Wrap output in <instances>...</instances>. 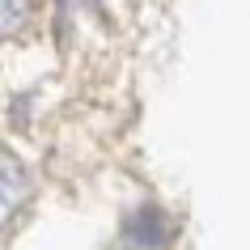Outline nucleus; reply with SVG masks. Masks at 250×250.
Returning <instances> with one entry per match:
<instances>
[{"label": "nucleus", "instance_id": "nucleus-1", "mask_svg": "<svg viewBox=\"0 0 250 250\" xmlns=\"http://www.w3.org/2000/svg\"><path fill=\"white\" fill-rule=\"evenodd\" d=\"M30 195H34V187H30V170L9 153V148H0V229L13 225L17 216L26 212Z\"/></svg>", "mask_w": 250, "mask_h": 250}, {"label": "nucleus", "instance_id": "nucleus-2", "mask_svg": "<svg viewBox=\"0 0 250 250\" xmlns=\"http://www.w3.org/2000/svg\"><path fill=\"white\" fill-rule=\"evenodd\" d=\"M34 17V0H0V42L17 39Z\"/></svg>", "mask_w": 250, "mask_h": 250}]
</instances>
